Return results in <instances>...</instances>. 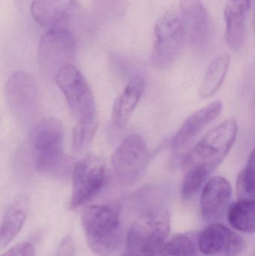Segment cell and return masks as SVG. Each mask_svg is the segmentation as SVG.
Wrapping results in <instances>:
<instances>
[{
  "label": "cell",
  "instance_id": "cb8c5ba5",
  "mask_svg": "<svg viewBox=\"0 0 255 256\" xmlns=\"http://www.w3.org/2000/svg\"><path fill=\"white\" fill-rule=\"evenodd\" d=\"M1 256H34V249L31 244L22 242L10 248Z\"/></svg>",
  "mask_w": 255,
  "mask_h": 256
},
{
  "label": "cell",
  "instance_id": "7402d4cb",
  "mask_svg": "<svg viewBox=\"0 0 255 256\" xmlns=\"http://www.w3.org/2000/svg\"><path fill=\"white\" fill-rule=\"evenodd\" d=\"M236 191L239 200H255V168L247 166L238 176Z\"/></svg>",
  "mask_w": 255,
  "mask_h": 256
},
{
  "label": "cell",
  "instance_id": "44dd1931",
  "mask_svg": "<svg viewBox=\"0 0 255 256\" xmlns=\"http://www.w3.org/2000/svg\"><path fill=\"white\" fill-rule=\"evenodd\" d=\"M163 256H197L195 244L185 236H178L167 240Z\"/></svg>",
  "mask_w": 255,
  "mask_h": 256
},
{
  "label": "cell",
  "instance_id": "8992f818",
  "mask_svg": "<svg viewBox=\"0 0 255 256\" xmlns=\"http://www.w3.org/2000/svg\"><path fill=\"white\" fill-rule=\"evenodd\" d=\"M151 64L157 70L169 68L178 60L185 43V28L178 9L166 12L154 28Z\"/></svg>",
  "mask_w": 255,
  "mask_h": 256
},
{
  "label": "cell",
  "instance_id": "484cf974",
  "mask_svg": "<svg viewBox=\"0 0 255 256\" xmlns=\"http://www.w3.org/2000/svg\"><path fill=\"white\" fill-rule=\"evenodd\" d=\"M93 1L97 7L109 8L113 6L118 0H93Z\"/></svg>",
  "mask_w": 255,
  "mask_h": 256
},
{
  "label": "cell",
  "instance_id": "7c38bea8",
  "mask_svg": "<svg viewBox=\"0 0 255 256\" xmlns=\"http://www.w3.org/2000/svg\"><path fill=\"white\" fill-rule=\"evenodd\" d=\"M232 186L225 178H213L208 180L201 196V210L203 219L215 224L223 219L229 208Z\"/></svg>",
  "mask_w": 255,
  "mask_h": 256
},
{
  "label": "cell",
  "instance_id": "d6986e66",
  "mask_svg": "<svg viewBox=\"0 0 255 256\" xmlns=\"http://www.w3.org/2000/svg\"><path fill=\"white\" fill-rule=\"evenodd\" d=\"M229 64L230 56L228 54H223L211 62L199 88L202 98L211 97L218 91L227 74Z\"/></svg>",
  "mask_w": 255,
  "mask_h": 256
},
{
  "label": "cell",
  "instance_id": "e0dca14e",
  "mask_svg": "<svg viewBox=\"0 0 255 256\" xmlns=\"http://www.w3.org/2000/svg\"><path fill=\"white\" fill-rule=\"evenodd\" d=\"M249 6L242 2L229 0L225 7L226 40L233 50L242 48L246 36V14Z\"/></svg>",
  "mask_w": 255,
  "mask_h": 256
},
{
  "label": "cell",
  "instance_id": "ba28073f",
  "mask_svg": "<svg viewBox=\"0 0 255 256\" xmlns=\"http://www.w3.org/2000/svg\"><path fill=\"white\" fill-rule=\"evenodd\" d=\"M76 54V40L66 27L47 30L40 38L38 60L40 68L48 74L55 73L63 66L73 64Z\"/></svg>",
  "mask_w": 255,
  "mask_h": 256
},
{
  "label": "cell",
  "instance_id": "5b68a950",
  "mask_svg": "<svg viewBox=\"0 0 255 256\" xmlns=\"http://www.w3.org/2000/svg\"><path fill=\"white\" fill-rule=\"evenodd\" d=\"M64 128L61 121L46 117L38 122L33 134L34 164L43 174L59 172L64 164Z\"/></svg>",
  "mask_w": 255,
  "mask_h": 256
},
{
  "label": "cell",
  "instance_id": "603a6c76",
  "mask_svg": "<svg viewBox=\"0 0 255 256\" xmlns=\"http://www.w3.org/2000/svg\"><path fill=\"white\" fill-rule=\"evenodd\" d=\"M97 126H80L75 124L72 132L73 146L76 150H86L95 135Z\"/></svg>",
  "mask_w": 255,
  "mask_h": 256
},
{
  "label": "cell",
  "instance_id": "f1b7e54d",
  "mask_svg": "<svg viewBox=\"0 0 255 256\" xmlns=\"http://www.w3.org/2000/svg\"><path fill=\"white\" fill-rule=\"evenodd\" d=\"M236 1L242 2L245 3L247 6H250L251 0H236Z\"/></svg>",
  "mask_w": 255,
  "mask_h": 256
},
{
  "label": "cell",
  "instance_id": "30bf717a",
  "mask_svg": "<svg viewBox=\"0 0 255 256\" xmlns=\"http://www.w3.org/2000/svg\"><path fill=\"white\" fill-rule=\"evenodd\" d=\"M5 97L12 115L21 122L28 121L37 110L38 98L34 76L23 70L12 74L6 82Z\"/></svg>",
  "mask_w": 255,
  "mask_h": 256
},
{
  "label": "cell",
  "instance_id": "5bb4252c",
  "mask_svg": "<svg viewBox=\"0 0 255 256\" xmlns=\"http://www.w3.org/2000/svg\"><path fill=\"white\" fill-rule=\"evenodd\" d=\"M77 0H32L31 16L43 28L65 27L64 24L77 10Z\"/></svg>",
  "mask_w": 255,
  "mask_h": 256
},
{
  "label": "cell",
  "instance_id": "3957f363",
  "mask_svg": "<svg viewBox=\"0 0 255 256\" xmlns=\"http://www.w3.org/2000/svg\"><path fill=\"white\" fill-rule=\"evenodd\" d=\"M170 222V215L164 207L150 209L129 230L127 251L139 256H163Z\"/></svg>",
  "mask_w": 255,
  "mask_h": 256
},
{
  "label": "cell",
  "instance_id": "d4e9b609",
  "mask_svg": "<svg viewBox=\"0 0 255 256\" xmlns=\"http://www.w3.org/2000/svg\"><path fill=\"white\" fill-rule=\"evenodd\" d=\"M73 242L70 238H66L60 246V250L58 251L59 256H73Z\"/></svg>",
  "mask_w": 255,
  "mask_h": 256
},
{
  "label": "cell",
  "instance_id": "9a60e30c",
  "mask_svg": "<svg viewBox=\"0 0 255 256\" xmlns=\"http://www.w3.org/2000/svg\"><path fill=\"white\" fill-rule=\"evenodd\" d=\"M222 111V102H214L190 115L174 137L172 144L174 153L184 150L208 124L220 116Z\"/></svg>",
  "mask_w": 255,
  "mask_h": 256
},
{
  "label": "cell",
  "instance_id": "6da1fadb",
  "mask_svg": "<svg viewBox=\"0 0 255 256\" xmlns=\"http://www.w3.org/2000/svg\"><path fill=\"white\" fill-rule=\"evenodd\" d=\"M235 120H228L211 130L182 160L185 173H194L207 179L226 159L238 136Z\"/></svg>",
  "mask_w": 255,
  "mask_h": 256
},
{
  "label": "cell",
  "instance_id": "f546056e",
  "mask_svg": "<svg viewBox=\"0 0 255 256\" xmlns=\"http://www.w3.org/2000/svg\"><path fill=\"white\" fill-rule=\"evenodd\" d=\"M250 256H255V250Z\"/></svg>",
  "mask_w": 255,
  "mask_h": 256
},
{
  "label": "cell",
  "instance_id": "ac0fdd59",
  "mask_svg": "<svg viewBox=\"0 0 255 256\" xmlns=\"http://www.w3.org/2000/svg\"><path fill=\"white\" fill-rule=\"evenodd\" d=\"M28 202L26 197H17L10 203L2 218L0 232V245L7 246L22 230L28 215Z\"/></svg>",
  "mask_w": 255,
  "mask_h": 256
},
{
  "label": "cell",
  "instance_id": "ffe728a7",
  "mask_svg": "<svg viewBox=\"0 0 255 256\" xmlns=\"http://www.w3.org/2000/svg\"><path fill=\"white\" fill-rule=\"evenodd\" d=\"M228 220L235 230L255 233V200H239L229 206Z\"/></svg>",
  "mask_w": 255,
  "mask_h": 256
},
{
  "label": "cell",
  "instance_id": "4fadbf2b",
  "mask_svg": "<svg viewBox=\"0 0 255 256\" xmlns=\"http://www.w3.org/2000/svg\"><path fill=\"white\" fill-rule=\"evenodd\" d=\"M179 10L187 38L197 46L205 44L212 33V21L201 0H181Z\"/></svg>",
  "mask_w": 255,
  "mask_h": 256
},
{
  "label": "cell",
  "instance_id": "7a4b0ae2",
  "mask_svg": "<svg viewBox=\"0 0 255 256\" xmlns=\"http://www.w3.org/2000/svg\"><path fill=\"white\" fill-rule=\"evenodd\" d=\"M81 222L87 244L94 254L111 256L121 238L120 212L115 206L94 204L81 214Z\"/></svg>",
  "mask_w": 255,
  "mask_h": 256
},
{
  "label": "cell",
  "instance_id": "52a82bcc",
  "mask_svg": "<svg viewBox=\"0 0 255 256\" xmlns=\"http://www.w3.org/2000/svg\"><path fill=\"white\" fill-rule=\"evenodd\" d=\"M150 152L141 136L133 134L123 140L111 160L112 171L123 183L133 184L145 174L149 165Z\"/></svg>",
  "mask_w": 255,
  "mask_h": 256
},
{
  "label": "cell",
  "instance_id": "2e32d148",
  "mask_svg": "<svg viewBox=\"0 0 255 256\" xmlns=\"http://www.w3.org/2000/svg\"><path fill=\"white\" fill-rule=\"evenodd\" d=\"M145 88V78L142 75H136L130 80L122 92L114 102L112 121L115 127H126L140 102Z\"/></svg>",
  "mask_w": 255,
  "mask_h": 256
},
{
  "label": "cell",
  "instance_id": "9c48e42d",
  "mask_svg": "<svg viewBox=\"0 0 255 256\" xmlns=\"http://www.w3.org/2000/svg\"><path fill=\"white\" fill-rule=\"evenodd\" d=\"M106 182V165L101 158L86 156L75 165L70 208L73 210L91 201Z\"/></svg>",
  "mask_w": 255,
  "mask_h": 256
},
{
  "label": "cell",
  "instance_id": "277c9868",
  "mask_svg": "<svg viewBox=\"0 0 255 256\" xmlns=\"http://www.w3.org/2000/svg\"><path fill=\"white\" fill-rule=\"evenodd\" d=\"M54 81L62 92L76 124L98 126L94 96L82 73L73 64H67L55 73Z\"/></svg>",
  "mask_w": 255,
  "mask_h": 256
},
{
  "label": "cell",
  "instance_id": "4316f807",
  "mask_svg": "<svg viewBox=\"0 0 255 256\" xmlns=\"http://www.w3.org/2000/svg\"><path fill=\"white\" fill-rule=\"evenodd\" d=\"M247 166L253 167L255 168V148L253 149L252 153L250 154V156H249L248 162H247Z\"/></svg>",
  "mask_w": 255,
  "mask_h": 256
},
{
  "label": "cell",
  "instance_id": "83f0119b",
  "mask_svg": "<svg viewBox=\"0 0 255 256\" xmlns=\"http://www.w3.org/2000/svg\"><path fill=\"white\" fill-rule=\"evenodd\" d=\"M121 256H139L136 255V254H133V252H128V251H127V252H126V254H123V255Z\"/></svg>",
  "mask_w": 255,
  "mask_h": 256
},
{
  "label": "cell",
  "instance_id": "4dcf8cb0",
  "mask_svg": "<svg viewBox=\"0 0 255 256\" xmlns=\"http://www.w3.org/2000/svg\"><path fill=\"white\" fill-rule=\"evenodd\" d=\"M254 24L255 26V14H254Z\"/></svg>",
  "mask_w": 255,
  "mask_h": 256
},
{
  "label": "cell",
  "instance_id": "8fae6325",
  "mask_svg": "<svg viewBox=\"0 0 255 256\" xmlns=\"http://www.w3.org/2000/svg\"><path fill=\"white\" fill-rule=\"evenodd\" d=\"M245 244L241 236L223 224L215 222L204 230L199 238V250L208 256H235Z\"/></svg>",
  "mask_w": 255,
  "mask_h": 256
}]
</instances>
